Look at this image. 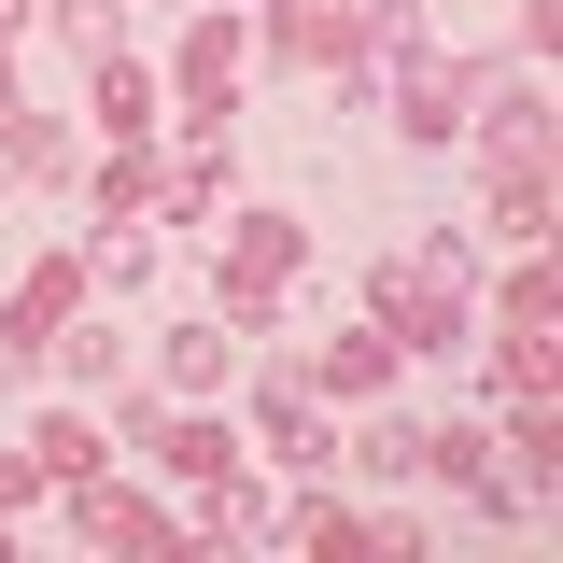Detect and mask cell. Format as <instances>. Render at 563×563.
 <instances>
[{
  "mask_svg": "<svg viewBox=\"0 0 563 563\" xmlns=\"http://www.w3.org/2000/svg\"><path fill=\"white\" fill-rule=\"evenodd\" d=\"M296 268H310V225H282V211H254V225L225 240V310H240V324H268L282 296H296Z\"/></svg>",
  "mask_w": 563,
  "mask_h": 563,
  "instance_id": "cell-2",
  "label": "cell"
},
{
  "mask_svg": "<svg viewBox=\"0 0 563 563\" xmlns=\"http://www.w3.org/2000/svg\"><path fill=\"white\" fill-rule=\"evenodd\" d=\"M493 225H507L521 254L550 240V155H493Z\"/></svg>",
  "mask_w": 563,
  "mask_h": 563,
  "instance_id": "cell-8",
  "label": "cell"
},
{
  "mask_svg": "<svg viewBox=\"0 0 563 563\" xmlns=\"http://www.w3.org/2000/svg\"><path fill=\"white\" fill-rule=\"evenodd\" d=\"M29 465H43V479H99V422H43V437H29Z\"/></svg>",
  "mask_w": 563,
  "mask_h": 563,
  "instance_id": "cell-11",
  "label": "cell"
},
{
  "mask_svg": "<svg viewBox=\"0 0 563 563\" xmlns=\"http://www.w3.org/2000/svg\"><path fill=\"white\" fill-rule=\"evenodd\" d=\"M352 465H366V479H409V465H422V422H366Z\"/></svg>",
  "mask_w": 563,
  "mask_h": 563,
  "instance_id": "cell-13",
  "label": "cell"
},
{
  "mask_svg": "<svg viewBox=\"0 0 563 563\" xmlns=\"http://www.w3.org/2000/svg\"><path fill=\"white\" fill-rule=\"evenodd\" d=\"M70 310H85V254H43V268L14 282V310H0V352H14V366H43Z\"/></svg>",
  "mask_w": 563,
  "mask_h": 563,
  "instance_id": "cell-5",
  "label": "cell"
},
{
  "mask_svg": "<svg viewBox=\"0 0 563 563\" xmlns=\"http://www.w3.org/2000/svg\"><path fill=\"white\" fill-rule=\"evenodd\" d=\"M268 451L282 465H324V422H310V395H296L282 366H268Z\"/></svg>",
  "mask_w": 563,
  "mask_h": 563,
  "instance_id": "cell-10",
  "label": "cell"
},
{
  "mask_svg": "<svg viewBox=\"0 0 563 563\" xmlns=\"http://www.w3.org/2000/svg\"><path fill=\"white\" fill-rule=\"evenodd\" d=\"M70 536H99V550H169V563H184L169 507H141V493H113V479H70Z\"/></svg>",
  "mask_w": 563,
  "mask_h": 563,
  "instance_id": "cell-7",
  "label": "cell"
},
{
  "mask_svg": "<svg viewBox=\"0 0 563 563\" xmlns=\"http://www.w3.org/2000/svg\"><path fill=\"white\" fill-rule=\"evenodd\" d=\"M240 57H254V43H240V14H198V29H184V128H225V99H240Z\"/></svg>",
  "mask_w": 563,
  "mask_h": 563,
  "instance_id": "cell-6",
  "label": "cell"
},
{
  "mask_svg": "<svg viewBox=\"0 0 563 563\" xmlns=\"http://www.w3.org/2000/svg\"><path fill=\"white\" fill-rule=\"evenodd\" d=\"M169 380H184V395H198V380H225V339H211V324H169Z\"/></svg>",
  "mask_w": 563,
  "mask_h": 563,
  "instance_id": "cell-14",
  "label": "cell"
},
{
  "mask_svg": "<svg viewBox=\"0 0 563 563\" xmlns=\"http://www.w3.org/2000/svg\"><path fill=\"white\" fill-rule=\"evenodd\" d=\"M85 99H99V128H113V141H155V70H141V57H99V70H85Z\"/></svg>",
  "mask_w": 563,
  "mask_h": 563,
  "instance_id": "cell-9",
  "label": "cell"
},
{
  "mask_svg": "<svg viewBox=\"0 0 563 563\" xmlns=\"http://www.w3.org/2000/svg\"><path fill=\"white\" fill-rule=\"evenodd\" d=\"M366 14H380V0H282V14H268V57L352 70V57H366Z\"/></svg>",
  "mask_w": 563,
  "mask_h": 563,
  "instance_id": "cell-4",
  "label": "cell"
},
{
  "mask_svg": "<svg viewBox=\"0 0 563 563\" xmlns=\"http://www.w3.org/2000/svg\"><path fill=\"white\" fill-rule=\"evenodd\" d=\"M310 380H324V395H380V380H395V339H339Z\"/></svg>",
  "mask_w": 563,
  "mask_h": 563,
  "instance_id": "cell-12",
  "label": "cell"
},
{
  "mask_svg": "<svg viewBox=\"0 0 563 563\" xmlns=\"http://www.w3.org/2000/svg\"><path fill=\"white\" fill-rule=\"evenodd\" d=\"M128 437L169 465V479H198V493H211V479H240V437H225L211 409H169V395H141V409H128Z\"/></svg>",
  "mask_w": 563,
  "mask_h": 563,
  "instance_id": "cell-3",
  "label": "cell"
},
{
  "mask_svg": "<svg viewBox=\"0 0 563 563\" xmlns=\"http://www.w3.org/2000/svg\"><path fill=\"white\" fill-rule=\"evenodd\" d=\"M366 310H380V339H395V352H451V339H465V254H451V240H437V254H409V268L380 254Z\"/></svg>",
  "mask_w": 563,
  "mask_h": 563,
  "instance_id": "cell-1",
  "label": "cell"
}]
</instances>
